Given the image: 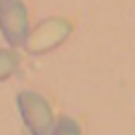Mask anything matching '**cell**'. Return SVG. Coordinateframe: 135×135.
Masks as SVG:
<instances>
[{
  "label": "cell",
  "mask_w": 135,
  "mask_h": 135,
  "mask_svg": "<svg viewBox=\"0 0 135 135\" xmlns=\"http://www.w3.org/2000/svg\"><path fill=\"white\" fill-rule=\"evenodd\" d=\"M71 21L64 19V17H50V19H43L36 28H31L28 33V40H26V52L28 55H45L55 47H59L69 33H71Z\"/></svg>",
  "instance_id": "2"
},
{
  "label": "cell",
  "mask_w": 135,
  "mask_h": 135,
  "mask_svg": "<svg viewBox=\"0 0 135 135\" xmlns=\"http://www.w3.org/2000/svg\"><path fill=\"white\" fill-rule=\"evenodd\" d=\"M0 33L9 47H21L28 40V9L21 0H0Z\"/></svg>",
  "instance_id": "3"
},
{
  "label": "cell",
  "mask_w": 135,
  "mask_h": 135,
  "mask_svg": "<svg viewBox=\"0 0 135 135\" xmlns=\"http://www.w3.org/2000/svg\"><path fill=\"white\" fill-rule=\"evenodd\" d=\"M17 109L21 114L24 126L31 135H52L57 121L50 102L36 90H19L17 93Z\"/></svg>",
  "instance_id": "1"
},
{
  "label": "cell",
  "mask_w": 135,
  "mask_h": 135,
  "mask_svg": "<svg viewBox=\"0 0 135 135\" xmlns=\"http://www.w3.org/2000/svg\"><path fill=\"white\" fill-rule=\"evenodd\" d=\"M19 69V52L17 47H0V83L7 81Z\"/></svg>",
  "instance_id": "4"
},
{
  "label": "cell",
  "mask_w": 135,
  "mask_h": 135,
  "mask_svg": "<svg viewBox=\"0 0 135 135\" xmlns=\"http://www.w3.org/2000/svg\"><path fill=\"white\" fill-rule=\"evenodd\" d=\"M52 135H83V133H81V123L64 114V116L57 119V126H55Z\"/></svg>",
  "instance_id": "5"
}]
</instances>
